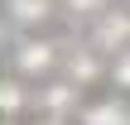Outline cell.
Segmentation results:
<instances>
[{"label":"cell","mask_w":130,"mask_h":125,"mask_svg":"<svg viewBox=\"0 0 130 125\" xmlns=\"http://www.w3.org/2000/svg\"><path fill=\"white\" fill-rule=\"evenodd\" d=\"M10 63H14V72L29 82V77H48L53 67H58V48L48 43V39H34V34H24L14 48H10Z\"/></svg>","instance_id":"1"},{"label":"cell","mask_w":130,"mask_h":125,"mask_svg":"<svg viewBox=\"0 0 130 125\" xmlns=\"http://www.w3.org/2000/svg\"><path fill=\"white\" fill-rule=\"evenodd\" d=\"M92 48L101 58H116L130 48V10H106L96 24H92Z\"/></svg>","instance_id":"2"},{"label":"cell","mask_w":130,"mask_h":125,"mask_svg":"<svg viewBox=\"0 0 130 125\" xmlns=\"http://www.w3.org/2000/svg\"><path fill=\"white\" fill-rule=\"evenodd\" d=\"M63 77H68V82H77V87L87 92L92 82L111 77V63H101V53H96V48H72V53L63 58Z\"/></svg>","instance_id":"3"},{"label":"cell","mask_w":130,"mask_h":125,"mask_svg":"<svg viewBox=\"0 0 130 125\" xmlns=\"http://www.w3.org/2000/svg\"><path fill=\"white\" fill-rule=\"evenodd\" d=\"M53 0H5V19L19 29V34H34L43 24H53Z\"/></svg>","instance_id":"4"},{"label":"cell","mask_w":130,"mask_h":125,"mask_svg":"<svg viewBox=\"0 0 130 125\" xmlns=\"http://www.w3.org/2000/svg\"><path fill=\"white\" fill-rule=\"evenodd\" d=\"M77 125H130V101L121 96H96L77 111Z\"/></svg>","instance_id":"5"},{"label":"cell","mask_w":130,"mask_h":125,"mask_svg":"<svg viewBox=\"0 0 130 125\" xmlns=\"http://www.w3.org/2000/svg\"><path fill=\"white\" fill-rule=\"evenodd\" d=\"M77 101H82V87L77 82H48L43 92H39V106H43V116H72L77 111Z\"/></svg>","instance_id":"6"},{"label":"cell","mask_w":130,"mask_h":125,"mask_svg":"<svg viewBox=\"0 0 130 125\" xmlns=\"http://www.w3.org/2000/svg\"><path fill=\"white\" fill-rule=\"evenodd\" d=\"M29 106V87H24V77L14 72V77H0V120H19V111Z\"/></svg>","instance_id":"7"},{"label":"cell","mask_w":130,"mask_h":125,"mask_svg":"<svg viewBox=\"0 0 130 125\" xmlns=\"http://www.w3.org/2000/svg\"><path fill=\"white\" fill-rule=\"evenodd\" d=\"M63 10H68V14H77V19H87V14H96V19H101V14L111 10V0H63Z\"/></svg>","instance_id":"8"},{"label":"cell","mask_w":130,"mask_h":125,"mask_svg":"<svg viewBox=\"0 0 130 125\" xmlns=\"http://www.w3.org/2000/svg\"><path fill=\"white\" fill-rule=\"evenodd\" d=\"M111 87L116 92H130V48L111 58Z\"/></svg>","instance_id":"9"},{"label":"cell","mask_w":130,"mask_h":125,"mask_svg":"<svg viewBox=\"0 0 130 125\" xmlns=\"http://www.w3.org/2000/svg\"><path fill=\"white\" fill-rule=\"evenodd\" d=\"M39 125H72V120H68V116H43Z\"/></svg>","instance_id":"10"},{"label":"cell","mask_w":130,"mask_h":125,"mask_svg":"<svg viewBox=\"0 0 130 125\" xmlns=\"http://www.w3.org/2000/svg\"><path fill=\"white\" fill-rule=\"evenodd\" d=\"M0 125H19V120H0Z\"/></svg>","instance_id":"11"}]
</instances>
